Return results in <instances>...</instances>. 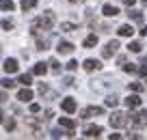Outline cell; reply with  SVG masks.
<instances>
[{
    "label": "cell",
    "mask_w": 147,
    "mask_h": 140,
    "mask_svg": "<svg viewBox=\"0 0 147 140\" xmlns=\"http://www.w3.org/2000/svg\"><path fill=\"white\" fill-rule=\"evenodd\" d=\"M54 22H56V17H54V13H50V11H46L43 15H39V17L32 22V35H37V32H46V30H52V26H54Z\"/></svg>",
    "instance_id": "6da1fadb"
},
{
    "label": "cell",
    "mask_w": 147,
    "mask_h": 140,
    "mask_svg": "<svg viewBox=\"0 0 147 140\" xmlns=\"http://www.w3.org/2000/svg\"><path fill=\"white\" fill-rule=\"evenodd\" d=\"M108 121H110V127H123V125H128V114L113 112V117H110Z\"/></svg>",
    "instance_id": "7a4b0ae2"
},
{
    "label": "cell",
    "mask_w": 147,
    "mask_h": 140,
    "mask_svg": "<svg viewBox=\"0 0 147 140\" xmlns=\"http://www.w3.org/2000/svg\"><path fill=\"white\" fill-rule=\"evenodd\" d=\"M117 50H119V41H108V43H106V48L102 50V56H104V58H110Z\"/></svg>",
    "instance_id": "3957f363"
},
{
    "label": "cell",
    "mask_w": 147,
    "mask_h": 140,
    "mask_svg": "<svg viewBox=\"0 0 147 140\" xmlns=\"http://www.w3.org/2000/svg\"><path fill=\"white\" fill-rule=\"evenodd\" d=\"M132 123L136 127H147V110H141V112H136L132 117Z\"/></svg>",
    "instance_id": "277c9868"
},
{
    "label": "cell",
    "mask_w": 147,
    "mask_h": 140,
    "mask_svg": "<svg viewBox=\"0 0 147 140\" xmlns=\"http://www.w3.org/2000/svg\"><path fill=\"white\" fill-rule=\"evenodd\" d=\"M104 110L102 108H97V106H91V108H84L82 112H80V117L82 119H91V117H95V114H102Z\"/></svg>",
    "instance_id": "5b68a950"
},
{
    "label": "cell",
    "mask_w": 147,
    "mask_h": 140,
    "mask_svg": "<svg viewBox=\"0 0 147 140\" xmlns=\"http://www.w3.org/2000/svg\"><path fill=\"white\" fill-rule=\"evenodd\" d=\"M61 108L65 110V112H76V99H71V97H67V99H63V104H61Z\"/></svg>",
    "instance_id": "8992f818"
},
{
    "label": "cell",
    "mask_w": 147,
    "mask_h": 140,
    "mask_svg": "<svg viewBox=\"0 0 147 140\" xmlns=\"http://www.w3.org/2000/svg\"><path fill=\"white\" fill-rule=\"evenodd\" d=\"M2 69H5L7 73H15V71H18V60H15V58H7L5 65H2Z\"/></svg>",
    "instance_id": "52a82bcc"
},
{
    "label": "cell",
    "mask_w": 147,
    "mask_h": 140,
    "mask_svg": "<svg viewBox=\"0 0 147 140\" xmlns=\"http://www.w3.org/2000/svg\"><path fill=\"white\" fill-rule=\"evenodd\" d=\"M100 134H102V127L100 125H89L87 129H84V136H87V138H97Z\"/></svg>",
    "instance_id": "ba28073f"
},
{
    "label": "cell",
    "mask_w": 147,
    "mask_h": 140,
    "mask_svg": "<svg viewBox=\"0 0 147 140\" xmlns=\"http://www.w3.org/2000/svg\"><path fill=\"white\" fill-rule=\"evenodd\" d=\"M56 50H59V54H71V52H74V45L69 43V41H61V43L56 45Z\"/></svg>",
    "instance_id": "9c48e42d"
},
{
    "label": "cell",
    "mask_w": 147,
    "mask_h": 140,
    "mask_svg": "<svg viewBox=\"0 0 147 140\" xmlns=\"http://www.w3.org/2000/svg\"><path fill=\"white\" fill-rule=\"evenodd\" d=\"M82 67L87 69V71H95V69H102V63L100 60H93V58H87Z\"/></svg>",
    "instance_id": "30bf717a"
},
{
    "label": "cell",
    "mask_w": 147,
    "mask_h": 140,
    "mask_svg": "<svg viewBox=\"0 0 147 140\" xmlns=\"http://www.w3.org/2000/svg\"><path fill=\"white\" fill-rule=\"evenodd\" d=\"M102 13H104L106 17H117V15H119V9H117V7H113V5H104Z\"/></svg>",
    "instance_id": "8fae6325"
},
{
    "label": "cell",
    "mask_w": 147,
    "mask_h": 140,
    "mask_svg": "<svg viewBox=\"0 0 147 140\" xmlns=\"http://www.w3.org/2000/svg\"><path fill=\"white\" fill-rule=\"evenodd\" d=\"M18 99L24 101V104H26V101H30V99H32V90L28 88V86H26V88H22V90L18 93Z\"/></svg>",
    "instance_id": "7c38bea8"
},
{
    "label": "cell",
    "mask_w": 147,
    "mask_h": 140,
    "mask_svg": "<svg viewBox=\"0 0 147 140\" xmlns=\"http://www.w3.org/2000/svg\"><path fill=\"white\" fill-rule=\"evenodd\" d=\"M141 101H143V99H141L138 95H130L128 99H125V106L132 110V108H138V106H141Z\"/></svg>",
    "instance_id": "4fadbf2b"
},
{
    "label": "cell",
    "mask_w": 147,
    "mask_h": 140,
    "mask_svg": "<svg viewBox=\"0 0 147 140\" xmlns=\"http://www.w3.org/2000/svg\"><path fill=\"white\" fill-rule=\"evenodd\" d=\"M117 32H119L121 37H132L134 35V28L130 26V24H123V26H119V30H117Z\"/></svg>",
    "instance_id": "5bb4252c"
},
{
    "label": "cell",
    "mask_w": 147,
    "mask_h": 140,
    "mask_svg": "<svg viewBox=\"0 0 147 140\" xmlns=\"http://www.w3.org/2000/svg\"><path fill=\"white\" fill-rule=\"evenodd\" d=\"M84 48H87V50H91V48H93V45H97V35H89L87 37V39H84Z\"/></svg>",
    "instance_id": "9a60e30c"
},
{
    "label": "cell",
    "mask_w": 147,
    "mask_h": 140,
    "mask_svg": "<svg viewBox=\"0 0 147 140\" xmlns=\"http://www.w3.org/2000/svg\"><path fill=\"white\" fill-rule=\"evenodd\" d=\"M46 71H48V67L43 63H37L35 67H32V73H35V76H46Z\"/></svg>",
    "instance_id": "2e32d148"
},
{
    "label": "cell",
    "mask_w": 147,
    "mask_h": 140,
    "mask_svg": "<svg viewBox=\"0 0 147 140\" xmlns=\"http://www.w3.org/2000/svg\"><path fill=\"white\" fill-rule=\"evenodd\" d=\"M61 30L63 32H74V30H78V28H76V24H71V22H63L61 24Z\"/></svg>",
    "instance_id": "e0dca14e"
},
{
    "label": "cell",
    "mask_w": 147,
    "mask_h": 140,
    "mask_svg": "<svg viewBox=\"0 0 147 140\" xmlns=\"http://www.w3.org/2000/svg\"><path fill=\"white\" fill-rule=\"evenodd\" d=\"M18 82H20V84H24V86H30L32 84V78H30V73H22Z\"/></svg>",
    "instance_id": "ac0fdd59"
},
{
    "label": "cell",
    "mask_w": 147,
    "mask_h": 140,
    "mask_svg": "<svg viewBox=\"0 0 147 140\" xmlns=\"http://www.w3.org/2000/svg\"><path fill=\"white\" fill-rule=\"evenodd\" d=\"M61 125H63V127H67V129H74V127H76V123H74L71 121V119H67V117H61Z\"/></svg>",
    "instance_id": "d6986e66"
},
{
    "label": "cell",
    "mask_w": 147,
    "mask_h": 140,
    "mask_svg": "<svg viewBox=\"0 0 147 140\" xmlns=\"http://www.w3.org/2000/svg\"><path fill=\"white\" fill-rule=\"evenodd\" d=\"M130 17H132V22H136V24H141L143 22V13H141V11H130Z\"/></svg>",
    "instance_id": "ffe728a7"
},
{
    "label": "cell",
    "mask_w": 147,
    "mask_h": 140,
    "mask_svg": "<svg viewBox=\"0 0 147 140\" xmlns=\"http://www.w3.org/2000/svg\"><path fill=\"white\" fill-rule=\"evenodd\" d=\"M0 7H2V11H13V9H15V5L11 2V0H2V2H0Z\"/></svg>",
    "instance_id": "44dd1931"
},
{
    "label": "cell",
    "mask_w": 147,
    "mask_h": 140,
    "mask_svg": "<svg viewBox=\"0 0 147 140\" xmlns=\"http://www.w3.org/2000/svg\"><path fill=\"white\" fill-rule=\"evenodd\" d=\"M2 127H5L7 131H11L15 127V121H13V119H5V121H2Z\"/></svg>",
    "instance_id": "7402d4cb"
},
{
    "label": "cell",
    "mask_w": 147,
    "mask_h": 140,
    "mask_svg": "<svg viewBox=\"0 0 147 140\" xmlns=\"http://www.w3.org/2000/svg\"><path fill=\"white\" fill-rule=\"evenodd\" d=\"M37 5V0H22V9L24 11H28V9H32V7Z\"/></svg>",
    "instance_id": "603a6c76"
},
{
    "label": "cell",
    "mask_w": 147,
    "mask_h": 140,
    "mask_svg": "<svg viewBox=\"0 0 147 140\" xmlns=\"http://www.w3.org/2000/svg\"><path fill=\"white\" fill-rule=\"evenodd\" d=\"M117 104H119V99H117L115 95H110V97H106V106H110V108H115Z\"/></svg>",
    "instance_id": "cb8c5ba5"
},
{
    "label": "cell",
    "mask_w": 147,
    "mask_h": 140,
    "mask_svg": "<svg viewBox=\"0 0 147 140\" xmlns=\"http://www.w3.org/2000/svg\"><path fill=\"white\" fill-rule=\"evenodd\" d=\"M123 71H128V73H136L138 71V67L134 63H130V65H123Z\"/></svg>",
    "instance_id": "d4e9b609"
},
{
    "label": "cell",
    "mask_w": 147,
    "mask_h": 140,
    "mask_svg": "<svg viewBox=\"0 0 147 140\" xmlns=\"http://www.w3.org/2000/svg\"><path fill=\"white\" fill-rule=\"evenodd\" d=\"M128 48H130V50H132V52H136V54H138V52H141V48H143V45L138 43V41H132V43H130Z\"/></svg>",
    "instance_id": "484cf974"
},
{
    "label": "cell",
    "mask_w": 147,
    "mask_h": 140,
    "mask_svg": "<svg viewBox=\"0 0 147 140\" xmlns=\"http://www.w3.org/2000/svg\"><path fill=\"white\" fill-rule=\"evenodd\" d=\"M130 88H132L134 93H141V90H143V84H141V82H132V84H130Z\"/></svg>",
    "instance_id": "4316f807"
},
{
    "label": "cell",
    "mask_w": 147,
    "mask_h": 140,
    "mask_svg": "<svg viewBox=\"0 0 147 140\" xmlns=\"http://www.w3.org/2000/svg\"><path fill=\"white\" fill-rule=\"evenodd\" d=\"M13 86H15L13 80H9V78H7V80H2V88H13Z\"/></svg>",
    "instance_id": "83f0119b"
},
{
    "label": "cell",
    "mask_w": 147,
    "mask_h": 140,
    "mask_svg": "<svg viewBox=\"0 0 147 140\" xmlns=\"http://www.w3.org/2000/svg\"><path fill=\"white\" fill-rule=\"evenodd\" d=\"M48 65H50V67L54 69V71H59V67H61V65H59V60H56V58H50V60H48Z\"/></svg>",
    "instance_id": "f1b7e54d"
},
{
    "label": "cell",
    "mask_w": 147,
    "mask_h": 140,
    "mask_svg": "<svg viewBox=\"0 0 147 140\" xmlns=\"http://www.w3.org/2000/svg\"><path fill=\"white\" fill-rule=\"evenodd\" d=\"M67 69H69V71H76V69H78V60H69V63H67Z\"/></svg>",
    "instance_id": "f546056e"
},
{
    "label": "cell",
    "mask_w": 147,
    "mask_h": 140,
    "mask_svg": "<svg viewBox=\"0 0 147 140\" xmlns=\"http://www.w3.org/2000/svg\"><path fill=\"white\" fill-rule=\"evenodd\" d=\"M2 28H5V30H11V28H13V24H11L9 19H2Z\"/></svg>",
    "instance_id": "4dcf8cb0"
},
{
    "label": "cell",
    "mask_w": 147,
    "mask_h": 140,
    "mask_svg": "<svg viewBox=\"0 0 147 140\" xmlns=\"http://www.w3.org/2000/svg\"><path fill=\"white\" fill-rule=\"evenodd\" d=\"M39 110H41V106H39V104H30V112L32 114H37Z\"/></svg>",
    "instance_id": "1f68e13d"
},
{
    "label": "cell",
    "mask_w": 147,
    "mask_h": 140,
    "mask_svg": "<svg viewBox=\"0 0 147 140\" xmlns=\"http://www.w3.org/2000/svg\"><path fill=\"white\" fill-rule=\"evenodd\" d=\"M61 136H63L61 129H52V138H61Z\"/></svg>",
    "instance_id": "d6a6232c"
},
{
    "label": "cell",
    "mask_w": 147,
    "mask_h": 140,
    "mask_svg": "<svg viewBox=\"0 0 147 140\" xmlns=\"http://www.w3.org/2000/svg\"><path fill=\"white\" fill-rule=\"evenodd\" d=\"M134 2H136V0H123V5H125V7H132Z\"/></svg>",
    "instance_id": "836d02e7"
},
{
    "label": "cell",
    "mask_w": 147,
    "mask_h": 140,
    "mask_svg": "<svg viewBox=\"0 0 147 140\" xmlns=\"http://www.w3.org/2000/svg\"><path fill=\"white\" fill-rule=\"evenodd\" d=\"M69 2H76V0H69Z\"/></svg>",
    "instance_id": "e575fe53"
}]
</instances>
